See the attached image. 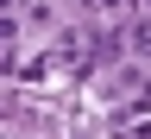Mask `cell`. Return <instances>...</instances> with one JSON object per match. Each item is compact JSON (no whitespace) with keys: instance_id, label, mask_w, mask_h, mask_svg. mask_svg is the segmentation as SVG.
Masks as SVG:
<instances>
[{"instance_id":"cell-1","label":"cell","mask_w":151,"mask_h":139,"mask_svg":"<svg viewBox=\"0 0 151 139\" xmlns=\"http://www.w3.org/2000/svg\"><path fill=\"white\" fill-rule=\"evenodd\" d=\"M126 51L139 57V63H151V13H132L126 19Z\"/></svg>"}]
</instances>
